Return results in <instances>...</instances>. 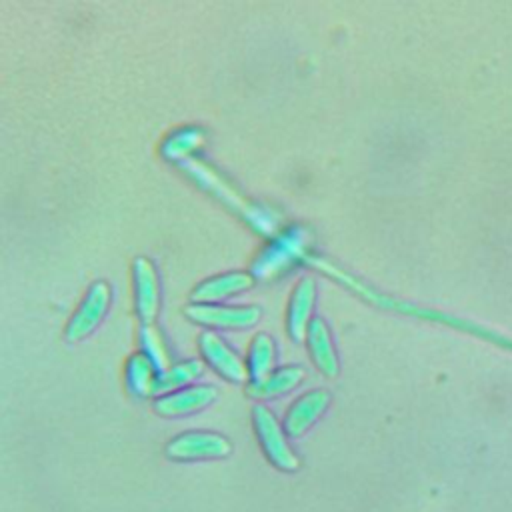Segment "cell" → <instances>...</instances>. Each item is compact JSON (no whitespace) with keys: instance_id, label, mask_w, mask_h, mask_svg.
Wrapping results in <instances>:
<instances>
[{"instance_id":"6da1fadb","label":"cell","mask_w":512,"mask_h":512,"mask_svg":"<svg viewBox=\"0 0 512 512\" xmlns=\"http://www.w3.org/2000/svg\"><path fill=\"white\" fill-rule=\"evenodd\" d=\"M312 236L304 226H290L288 230L274 236V240L254 258L250 274L254 280H274L290 270L298 260L308 254Z\"/></svg>"},{"instance_id":"7a4b0ae2","label":"cell","mask_w":512,"mask_h":512,"mask_svg":"<svg viewBox=\"0 0 512 512\" xmlns=\"http://www.w3.org/2000/svg\"><path fill=\"white\" fill-rule=\"evenodd\" d=\"M182 168L190 174V178H194L198 184H202L206 190H210L212 194H216L228 208L236 210L254 230H258L260 234H274L278 228V220L274 214L254 206L252 202H248L246 198H242L234 188H230L220 174H216L214 170H210L208 166H204L202 162H198L196 158H190L182 164Z\"/></svg>"},{"instance_id":"3957f363","label":"cell","mask_w":512,"mask_h":512,"mask_svg":"<svg viewBox=\"0 0 512 512\" xmlns=\"http://www.w3.org/2000/svg\"><path fill=\"white\" fill-rule=\"evenodd\" d=\"M252 420H254L256 436L268 460L284 472H296L300 468V460L290 448L286 440V430L278 422L274 412L264 404H256L252 408Z\"/></svg>"},{"instance_id":"277c9868","label":"cell","mask_w":512,"mask_h":512,"mask_svg":"<svg viewBox=\"0 0 512 512\" xmlns=\"http://www.w3.org/2000/svg\"><path fill=\"white\" fill-rule=\"evenodd\" d=\"M112 304V288L106 280H96L88 286L80 306L76 312L70 316L66 330H64V340L74 344L84 338H88L106 318L108 310Z\"/></svg>"},{"instance_id":"5b68a950","label":"cell","mask_w":512,"mask_h":512,"mask_svg":"<svg viewBox=\"0 0 512 512\" xmlns=\"http://www.w3.org/2000/svg\"><path fill=\"white\" fill-rule=\"evenodd\" d=\"M184 316L200 326L216 330H248L262 318V308L256 304L224 306V304H188Z\"/></svg>"},{"instance_id":"8992f818","label":"cell","mask_w":512,"mask_h":512,"mask_svg":"<svg viewBox=\"0 0 512 512\" xmlns=\"http://www.w3.org/2000/svg\"><path fill=\"white\" fill-rule=\"evenodd\" d=\"M164 452L170 460H180V462L224 458L232 452V442L218 432L190 430L172 438L166 444Z\"/></svg>"},{"instance_id":"52a82bcc","label":"cell","mask_w":512,"mask_h":512,"mask_svg":"<svg viewBox=\"0 0 512 512\" xmlns=\"http://www.w3.org/2000/svg\"><path fill=\"white\" fill-rule=\"evenodd\" d=\"M134 282V308L142 324H154L160 314V278L154 262L148 256H136L132 260Z\"/></svg>"},{"instance_id":"ba28073f","label":"cell","mask_w":512,"mask_h":512,"mask_svg":"<svg viewBox=\"0 0 512 512\" xmlns=\"http://www.w3.org/2000/svg\"><path fill=\"white\" fill-rule=\"evenodd\" d=\"M198 348L204 360L218 372L222 378L234 384H246L250 380L248 364L242 356L214 330H204L198 336Z\"/></svg>"},{"instance_id":"9c48e42d","label":"cell","mask_w":512,"mask_h":512,"mask_svg":"<svg viewBox=\"0 0 512 512\" xmlns=\"http://www.w3.org/2000/svg\"><path fill=\"white\" fill-rule=\"evenodd\" d=\"M318 284L314 276H302L290 296L286 310V330L294 342H304L308 328L312 324V314L316 308Z\"/></svg>"},{"instance_id":"30bf717a","label":"cell","mask_w":512,"mask_h":512,"mask_svg":"<svg viewBox=\"0 0 512 512\" xmlns=\"http://www.w3.org/2000/svg\"><path fill=\"white\" fill-rule=\"evenodd\" d=\"M218 398L216 386L210 384H196L190 388L176 390L166 396H158L152 404L154 412L162 418H182L194 412L204 410Z\"/></svg>"},{"instance_id":"8fae6325","label":"cell","mask_w":512,"mask_h":512,"mask_svg":"<svg viewBox=\"0 0 512 512\" xmlns=\"http://www.w3.org/2000/svg\"><path fill=\"white\" fill-rule=\"evenodd\" d=\"M330 400H332V396L324 388L310 390V392L302 394L300 398H296L284 416L282 426H284L286 434L290 438H298L304 432H308L316 424V420L328 410Z\"/></svg>"},{"instance_id":"7c38bea8","label":"cell","mask_w":512,"mask_h":512,"mask_svg":"<svg viewBox=\"0 0 512 512\" xmlns=\"http://www.w3.org/2000/svg\"><path fill=\"white\" fill-rule=\"evenodd\" d=\"M254 286V276L244 270L224 272L212 278L202 280L190 292V300L194 304H218L240 292H246Z\"/></svg>"},{"instance_id":"4fadbf2b","label":"cell","mask_w":512,"mask_h":512,"mask_svg":"<svg viewBox=\"0 0 512 512\" xmlns=\"http://www.w3.org/2000/svg\"><path fill=\"white\" fill-rule=\"evenodd\" d=\"M306 344H308V352H310L314 366L326 378H336L340 372V362H338V354L334 348L332 332L324 318L318 316L312 320L308 334H306Z\"/></svg>"},{"instance_id":"5bb4252c","label":"cell","mask_w":512,"mask_h":512,"mask_svg":"<svg viewBox=\"0 0 512 512\" xmlns=\"http://www.w3.org/2000/svg\"><path fill=\"white\" fill-rule=\"evenodd\" d=\"M304 368L300 366H284L274 370L262 380H250L246 384V396L252 400H270L278 398L286 392H292L304 380Z\"/></svg>"},{"instance_id":"9a60e30c","label":"cell","mask_w":512,"mask_h":512,"mask_svg":"<svg viewBox=\"0 0 512 512\" xmlns=\"http://www.w3.org/2000/svg\"><path fill=\"white\" fill-rule=\"evenodd\" d=\"M156 378H158V370L144 352H134L128 358V362H126V384H128V390L134 396L144 398V396L154 394Z\"/></svg>"},{"instance_id":"2e32d148","label":"cell","mask_w":512,"mask_h":512,"mask_svg":"<svg viewBox=\"0 0 512 512\" xmlns=\"http://www.w3.org/2000/svg\"><path fill=\"white\" fill-rule=\"evenodd\" d=\"M202 372H204V364L198 358L176 362L166 372L158 374L156 386H154V394L156 396L158 394L166 396V394H172L176 390H182V386L192 384Z\"/></svg>"},{"instance_id":"e0dca14e","label":"cell","mask_w":512,"mask_h":512,"mask_svg":"<svg viewBox=\"0 0 512 512\" xmlns=\"http://www.w3.org/2000/svg\"><path fill=\"white\" fill-rule=\"evenodd\" d=\"M204 144V132L194 126L172 132L162 144V156L170 162H186Z\"/></svg>"},{"instance_id":"ac0fdd59","label":"cell","mask_w":512,"mask_h":512,"mask_svg":"<svg viewBox=\"0 0 512 512\" xmlns=\"http://www.w3.org/2000/svg\"><path fill=\"white\" fill-rule=\"evenodd\" d=\"M276 366V342L270 334L260 332L252 338L248 350V372L250 380H262L272 374Z\"/></svg>"},{"instance_id":"d6986e66","label":"cell","mask_w":512,"mask_h":512,"mask_svg":"<svg viewBox=\"0 0 512 512\" xmlns=\"http://www.w3.org/2000/svg\"><path fill=\"white\" fill-rule=\"evenodd\" d=\"M138 336H140L142 352L152 360V364L156 366L158 374L166 372L172 366L170 352H168L166 340H164L162 332L156 328V324H142Z\"/></svg>"}]
</instances>
